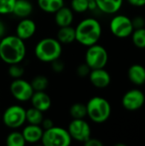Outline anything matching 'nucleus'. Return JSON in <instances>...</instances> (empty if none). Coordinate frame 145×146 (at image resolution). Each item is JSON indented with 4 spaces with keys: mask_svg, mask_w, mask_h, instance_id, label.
Returning <instances> with one entry per match:
<instances>
[{
    "mask_svg": "<svg viewBox=\"0 0 145 146\" xmlns=\"http://www.w3.org/2000/svg\"><path fill=\"white\" fill-rule=\"evenodd\" d=\"M0 42H1V38H0Z\"/></svg>",
    "mask_w": 145,
    "mask_h": 146,
    "instance_id": "e433bc0d",
    "label": "nucleus"
},
{
    "mask_svg": "<svg viewBox=\"0 0 145 146\" xmlns=\"http://www.w3.org/2000/svg\"><path fill=\"white\" fill-rule=\"evenodd\" d=\"M109 30L116 38H126L132 35L134 28L130 17L125 15H116L109 22Z\"/></svg>",
    "mask_w": 145,
    "mask_h": 146,
    "instance_id": "0eeeda50",
    "label": "nucleus"
},
{
    "mask_svg": "<svg viewBox=\"0 0 145 146\" xmlns=\"http://www.w3.org/2000/svg\"><path fill=\"white\" fill-rule=\"evenodd\" d=\"M8 73L9 75L13 78V79H20L23 76L25 70L24 68L21 65H19V63L17 64H10L8 69Z\"/></svg>",
    "mask_w": 145,
    "mask_h": 146,
    "instance_id": "bb28decb",
    "label": "nucleus"
},
{
    "mask_svg": "<svg viewBox=\"0 0 145 146\" xmlns=\"http://www.w3.org/2000/svg\"><path fill=\"white\" fill-rule=\"evenodd\" d=\"M132 44L138 49H145V27L134 29L132 35Z\"/></svg>",
    "mask_w": 145,
    "mask_h": 146,
    "instance_id": "393cba45",
    "label": "nucleus"
},
{
    "mask_svg": "<svg viewBox=\"0 0 145 146\" xmlns=\"http://www.w3.org/2000/svg\"><path fill=\"white\" fill-rule=\"evenodd\" d=\"M16 0H0V15L12 14Z\"/></svg>",
    "mask_w": 145,
    "mask_h": 146,
    "instance_id": "c85d7f7f",
    "label": "nucleus"
},
{
    "mask_svg": "<svg viewBox=\"0 0 145 146\" xmlns=\"http://www.w3.org/2000/svg\"><path fill=\"white\" fill-rule=\"evenodd\" d=\"M41 10L46 13L54 14L64 5V0H37Z\"/></svg>",
    "mask_w": 145,
    "mask_h": 146,
    "instance_id": "412c9836",
    "label": "nucleus"
},
{
    "mask_svg": "<svg viewBox=\"0 0 145 146\" xmlns=\"http://www.w3.org/2000/svg\"><path fill=\"white\" fill-rule=\"evenodd\" d=\"M88 1H90V0H88Z\"/></svg>",
    "mask_w": 145,
    "mask_h": 146,
    "instance_id": "4c0bfd02",
    "label": "nucleus"
},
{
    "mask_svg": "<svg viewBox=\"0 0 145 146\" xmlns=\"http://www.w3.org/2000/svg\"><path fill=\"white\" fill-rule=\"evenodd\" d=\"M69 114L73 119H84L87 116L86 104L82 103L73 104L69 110Z\"/></svg>",
    "mask_w": 145,
    "mask_h": 146,
    "instance_id": "5701e85b",
    "label": "nucleus"
},
{
    "mask_svg": "<svg viewBox=\"0 0 145 146\" xmlns=\"http://www.w3.org/2000/svg\"><path fill=\"white\" fill-rule=\"evenodd\" d=\"M67 130L72 140L73 139L80 143H85L91 137V127L84 119H73Z\"/></svg>",
    "mask_w": 145,
    "mask_h": 146,
    "instance_id": "1a4fd4ad",
    "label": "nucleus"
},
{
    "mask_svg": "<svg viewBox=\"0 0 145 146\" xmlns=\"http://www.w3.org/2000/svg\"><path fill=\"white\" fill-rule=\"evenodd\" d=\"M128 3L133 7H143L145 6V0H127Z\"/></svg>",
    "mask_w": 145,
    "mask_h": 146,
    "instance_id": "f704fd0d",
    "label": "nucleus"
},
{
    "mask_svg": "<svg viewBox=\"0 0 145 146\" xmlns=\"http://www.w3.org/2000/svg\"><path fill=\"white\" fill-rule=\"evenodd\" d=\"M21 133L24 137L26 143L36 144L41 141V139L44 133V129L42 128L40 125L28 124L23 128Z\"/></svg>",
    "mask_w": 145,
    "mask_h": 146,
    "instance_id": "2eb2a0df",
    "label": "nucleus"
},
{
    "mask_svg": "<svg viewBox=\"0 0 145 146\" xmlns=\"http://www.w3.org/2000/svg\"><path fill=\"white\" fill-rule=\"evenodd\" d=\"M56 39L62 44H69L75 41V28L72 26L60 27L57 32Z\"/></svg>",
    "mask_w": 145,
    "mask_h": 146,
    "instance_id": "aec40b11",
    "label": "nucleus"
},
{
    "mask_svg": "<svg viewBox=\"0 0 145 146\" xmlns=\"http://www.w3.org/2000/svg\"><path fill=\"white\" fill-rule=\"evenodd\" d=\"M40 126L42 127V128L44 130H46V129H49V128H51L52 127H54V122L50 118H44Z\"/></svg>",
    "mask_w": 145,
    "mask_h": 146,
    "instance_id": "72a5a7b5",
    "label": "nucleus"
},
{
    "mask_svg": "<svg viewBox=\"0 0 145 146\" xmlns=\"http://www.w3.org/2000/svg\"><path fill=\"white\" fill-rule=\"evenodd\" d=\"M127 77L130 82L137 86L145 84V68L138 63L132 64L127 70Z\"/></svg>",
    "mask_w": 145,
    "mask_h": 146,
    "instance_id": "dca6fc26",
    "label": "nucleus"
},
{
    "mask_svg": "<svg viewBox=\"0 0 145 146\" xmlns=\"http://www.w3.org/2000/svg\"><path fill=\"white\" fill-rule=\"evenodd\" d=\"M34 92L45 91L49 86V80L44 75H37L30 82Z\"/></svg>",
    "mask_w": 145,
    "mask_h": 146,
    "instance_id": "a878e982",
    "label": "nucleus"
},
{
    "mask_svg": "<svg viewBox=\"0 0 145 146\" xmlns=\"http://www.w3.org/2000/svg\"><path fill=\"white\" fill-rule=\"evenodd\" d=\"M62 53V44L54 38H44L39 40L35 48V56L43 62H51L60 58Z\"/></svg>",
    "mask_w": 145,
    "mask_h": 146,
    "instance_id": "7ed1b4c3",
    "label": "nucleus"
},
{
    "mask_svg": "<svg viewBox=\"0 0 145 146\" xmlns=\"http://www.w3.org/2000/svg\"><path fill=\"white\" fill-rule=\"evenodd\" d=\"M84 145L85 146H103V142L98 139H96V138H91L90 137L85 143Z\"/></svg>",
    "mask_w": 145,
    "mask_h": 146,
    "instance_id": "473e14b6",
    "label": "nucleus"
},
{
    "mask_svg": "<svg viewBox=\"0 0 145 146\" xmlns=\"http://www.w3.org/2000/svg\"><path fill=\"white\" fill-rule=\"evenodd\" d=\"M97 9L107 15L116 14L122 7L124 0H95Z\"/></svg>",
    "mask_w": 145,
    "mask_h": 146,
    "instance_id": "f3484780",
    "label": "nucleus"
},
{
    "mask_svg": "<svg viewBox=\"0 0 145 146\" xmlns=\"http://www.w3.org/2000/svg\"><path fill=\"white\" fill-rule=\"evenodd\" d=\"M91 70V68H90L85 62H84V63L79 64V65L77 67V68H76V73H77L78 76H79V77H81V78H84V77H86V76L89 75Z\"/></svg>",
    "mask_w": 145,
    "mask_h": 146,
    "instance_id": "c756f323",
    "label": "nucleus"
},
{
    "mask_svg": "<svg viewBox=\"0 0 145 146\" xmlns=\"http://www.w3.org/2000/svg\"><path fill=\"white\" fill-rule=\"evenodd\" d=\"M2 118L7 127L17 129L26 122V110L20 105H11L4 110Z\"/></svg>",
    "mask_w": 145,
    "mask_h": 146,
    "instance_id": "6e6552de",
    "label": "nucleus"
},
{
    "mask_svg": "<svg viewBox=\"0 0 145 146\" xmlns=\"http://www.w3.org/2000/svg\"><path fill=\"white\" fill-rule=\"evenodd\" d=\"M5 143L8 146H24L26 144L22 133L17 131L11 132L6 137Z\"/></svg>",
    "mask_w": 145,
    "mask_h": 146,
    "instance_id": "b1692460",
    "label": "nucleus"
},
{
    "mask_svg": "<svg viewBox=\"0 0 145 146\" xmlns=\"http://www.w3.org/2000/svg\"><path fill=\"white\" fill-rule=\"evenodd\" d=\"M9 91L13 98L19 102L30 101L34 92L31 83L21 78L14 79L9 86Z\"/></svg>",
    "mask_w": 145,
    "mask_h": 146,
    "instance_id": "9d476101",
    "label": "nucleus"
},
{
    "mask_svg": "<svg viewBox=\"0 0 145 146\" xmlns=\"http://www.w3.org/2000/svg\"><path fill=\"white\" fill-rule=\"evenodd\" d=\"M36 23L29 18H22L16 26L15 35L22 40L31 38L36 33Z\"/></svg>",
    "mask_w": 145,
    "mask_h": 146,
    "instance_id": "ddd939ff",
    "label": "nucleus"
},
{
    "mask_svg": "<svg viewBox=\"0 0 145 146\" xmlns=\"http://www.w3.org/2000/svg\"><path fill=\"white\" fill-rule=\"evenodd\" d=\"M44 119L43 112L32 107L26 110V121L28 124L32 125H40Z\"/></svg>",
    "mask_w": 145,
    "mask_h": 146,
    "instance_id": "4be33fe9",
    "label": "nucleus"
},
{
    "mask_svg": "<svg viewBox=\"0 0 145 146\" xmlns=\"http://www.w3.org/2000/svg\"><path fill=\"white\" fill-rule=\"evenodd\" d=\"M51 63V69L56 73V74H60L62 72H63L64 68H65V64L62 61L60 60V58L53 61L50 62Z\"/></svg>",
    "mask_w": 145,
    "mask_h": 146,
    "instance_id": "7c9ffc66",
    "label": "nucleus"
},
{
    "mask_svg": "<svg viewBox=\"0 0 145 146\" xmlns=\"http://www.w3.org/2000/svg\"><path fill=\"white\" fill-rule=\"evenodd\" d=\"M5 33V26L2 21H0V38H2Z\"/></svg>",
    "mask_w": 145,
    "mask_h": 146,
    "instance_id": "c9c22d12",
    "label": "nucleus"
},
{
    "mask_svg": "<svg viewBox=\"0 0 145 146\" xmlns=\"http://www.w3.org/2000/svg\"><path fill=\"white\" fill-rule=\"evenodd\" d=\"M32 107L44 112L51 107V98L44 91L34 92L31 99Z\"/></svg>",
    "mask_w": 145,
    "mask_h": 146,
    "instance_id": "4468645a",
    "label": "nucleus"
},
{
    "mask_svg": "<svg viewBox=\"0 0 145 146\" xmlns=\"http://www.w3.org/2000/svg\"><path fill=\"white\" fill-rule=\"evenodd\" d=\"M87 116L95 123L101 124L107 121L111 115V105L109 102L99 96L91 98L86 104Z\"/></svg>",
    "mask_w": 145,
    "mask_h": 146,
    "instance_id": "20e7f679",
    "label": "nucleus"
},
{
    "mask_svg": "<svg viewBox=\"0 0 145 146\" xmlns=\"http://www.w3.org/2000/svg\"><path fill=\"white\" fill-rule=\"evenodd\" d=\"M41 142L44 146H68L72 139L67 129L54 126L44 130Z\"/></svg>",
    "mask_w": 145,
    "mask_h": 146,
    "instance_id": "39448f33",
    "label": "nucleus"
},
{
    "mask_svg": "<svg viewBox=\"0 0 145 146\" xmlns=\"http://www.w3.org/2000/svg\"><path fill=\"white\" fill-rule=\"evenodd\" d=\"M88 76L92 86L99 89L106 88L111 83V76L104 68L91 69Z\"/></svg>",
    "mask_w": 145,
    "mask_h": 146,
    "instance_id": "f8f14e48",
    "label": "nucleus"
},
{
    "mask_svg": "<svg viewBox=\"0 0 145 146\" xmlns=\"http://www.w3.org/2000/svg\"><path fill=\"white\" fill-rule=\"evenodd\" d=\"M71 9L76 13H84L88 10V0H72Z\"/></svg>",
    "mask_w": 145,
    "mask_h": 146,
    "instance_id": "cd10ccee",
    "label": "nucleus"
},
{
    "mask_svg": "<svg viewBox=\"0 0 145 146\" xmlns=\"http://www.w3.org/2000/svg\"><path fill=\"white\" fill-rule=\"evenodd\" d=\"M132 23L134 29L145 27V19L142 15H136L132 19Z\"/></svg>",
    "mask_w": 145,
    "mask_h": 146,
    "instance_id": "2f4dec72",
    "label": "nucleus"
},
{
    "mask_svg": "<svg viewBox=\"0 0 145 146\" xmlns=\"http://www.w3.org/2000/svg\"><path fill=\"white\" fill-rule=\"evenodd\" d=\"M32 4L29 0H16L12 14L21 19L26 18L32 14Z\"/></svg>",
    "mask_w": 145,
    "mask_h": 146,
    "instance_id": "6ab92c4d",
    "label": "nucleus"
},
{
    "mask_svg": "<svg viewBox=\"0 0 145 146\" xmlns=\"http://www.w3.org/2000/svg\"><path fill=\"white\" fill-rule=\"evenodd\" d=\"M54 14H55V22L59 27L71 26L73 21V13L72 9L68 7H65L63 5Z\"/></svg>",
    "mask_w": 145,
    "mask_h": 146,
    "instance_id": "a211bd4d",
    "label": "nucleus"
},
{
    "mask_svg": "<svg viewBox=\"0 0 145 146\" xmlns=\"http://www.w3.org/2000/svg\"><path fill=\"white\" fill-rule=\"evenodd\" d=\"M108 62L109 53L103 46L98 44L88 46L85 52V62L91 68V69L103 68L106 67Z\"/></svg>",
    "mask_w": 145,
    "mask_h": 146,
    "instance_id": "423d86ee",
    "label": "nucleus"
},
{
    "mask_svg": "<svg viewBox=\"0 0 145 146\" xmlns=\"http://www.w3.org/2000/svg\"><path fill=\"white\" fill-rule=\"evenodd\" d=\"M145 104V94L138 88L127 91L121 98V104L127 111H137Z\"/></svg>",
    "mask_w": 145,
    "mask_h": 146,
    "instance_id": "9b49d317",
    "label": "nucleus"
},
{
    "mask_svg": "<svg viewBox=\"0 0 145 146\" xmlns=\"http://www.w3.org/2000/svg\"><path fill=\"white\" fill-rule=\"evenodd\" d=\"M102 26L95 18L82 20L75 28V40L84 46L97 44L102 36Z\"/></svg>",
    "mask_w": 145,
    "mask_h": 146,
    "instance_id": "f03ea898",
    "label": "nucleus"
},
{
    "mask_svg": "<svg viewBox=\"0 0 145 146\" xmlns=\"http://www.w3.org/2000/svg\"><path fill=\"white\" fill-rule=\"evenodd\" d=\"M26 53L24 40L16 35H9L1 38L0 59L3 62L9 65L20 63L25 58Z\"/></svg>",
    "mask_w": 145,
    "mask_h": 146,
    "instance_id": "f257e3e1",
    "label": "nucleus"
}]
</instances>
